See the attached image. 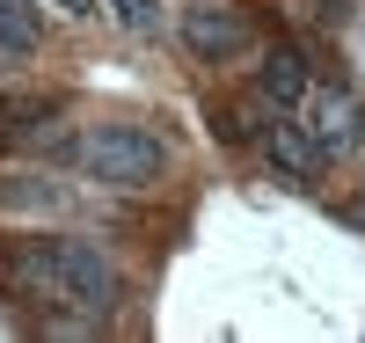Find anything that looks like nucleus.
<instances>
[{
	"instance_id": "nucleus-1",
	"label": "nucleus",
	"mask_w": 365,
	"mask_h": 343,
	"mask_svg": "<svg viewBox=\"0 0 365 343\" xmlns=\"http://www.w3.org/2000/svg\"><path fill=\"white\" fill-rule=\"evenodd\" d=\"M15 270L44 307H66V314H88V322L117 314V300H125V277L96 241H22Z\"/></svg>"
},
{
	"instance_id": "nucleus-2",
	"label": "nucleus",
	"mask_w": 365,
	"mask_h": 343,
	"mask_svg": "<svg viewBox=\"0 0 365 343\" xmlns=\"http://www.w3.org/2000/svg\"><path fill=\"white\" fill-rule=\"evenodd\" d=\"M73 161L96 183H110V190H146V183L168 168V146L146 132V124L110 117V124H88V132L73 139Z\"/></svg>"
},
{
	"instance_id": "nucleus-3",
	"label": "nucleus",
	"mask_w": 365,
	"mask_h": 343,
	"mask_svg": "<svg viewBox=\"0 0 365 343\" xmlns=\"http://www.w3.org/2000/svg\"><path fill=\"white\" fill-rule=\"evenodd\" d=\"M299 124H307V139H314L322 161H336V153H351V146H358L365 110H358L351 88H307V103H299Z\"/></svg>"
},
{
	"instance_id": "nucleus-4",
	"label": "nucleus",
	"mask_w": 365,
	"mask_h": 343,
	"mask_svg": "<svg viewBox=\"0 0 365 343\" xmlns=\"http://www.w3.org/2000/svg\"><path fill=\"white\" fill-rule=\"evenodd\" d=\"M182 44H190L205 66H220V58L249 51V15H241L234 0H190V8H182Z\"/></svg>"
},
{
	"instance_id": "nucleus-5",
	"label": "nucleus",
	"mask_w": 365,
	"mask_h": 343,
	"mask_svg": "<svg viewBox=\"0 0 365 343\" xmlns=\"http://www.w3.org/2000/svg\"><path fill=\"white\" fill-rule=\"evenodd\" d=\"M256 88H263V103L299 110V103H307V88H314L307 51H299V44H270V51H263V66H256Z\"/></svg>"
},
{
	"instance_id": "nucleus-6",
	"label": "nucleus",
	"mask_w": 365,
	"mask_h": 343,
	"mask_svg": "<svg viewBox=\"0 0 365 343\" xmlns=\"http://www.w3.org/2000/svg\"><path fill=\"white\" fill-rule=\"evenodd\" d=\"M263 153H270V168H278L285 183H307L314 168H322V153H314V139H307V124H263Z\"/></svg>"
},
{
	"instance_id": "nucleus-7",
	"label": "nucleus",
	"mask_w": 365,
	"mask_h": 343,
	"mask_svg": "<svg viewBox=\"0 0 365 343\" xmlns=\"http://www.w3.org/2000/svg\"><path fill=\"white\" fill-rule=\"evenodd\" d=\"M0 205H15V212H58L66 198H58L44 175H8V183H0Z\"/></svg>"
},
{
	"instance_id": "nucleus-8",
	"label": "nucleus",
	"mask_w": 365,
	"mask_h": 343,
	"mask_svg": "<svg viewBox=\"0 0 365 343\" xmlns=\"http://www.w3.org/2000/svg\"><path fill=\"white\" fill-rule=\"evenodd\" d=\"M37 44V8L29 0H0V51H29Z\"/></svg>"
},
{
	"instance_id": "nucleus-9",
	"label": "nucleus",
	"mask_w": 365,
	"mask_h": 343,
	"mask_svg": "<svg viewBox=\"0 0 365 343\" xmlns=\"http://www.w3.org/2000/svg\"><path fill=\"white\" fill-rule=\"evenodd\" d=\"M103 8H110L117 29H132V37H154L161 29V0H103Z\"/></svg>"
},
{
	"instance_id": "nucleus-10",
	"label": "nucleus",
	"mask_w": 365,
	"mask_h": 343,
	"mask_svg": "<svg viewBox=\"0 0 365 343\" xmlns=\"http://www.w3.org/2000/svg\"><path fill=\"white\" fill-rule=\"evenodd\" d=\"M51 8H66V15H96V0H51Z\"/></svg>"
}]
</instances>
